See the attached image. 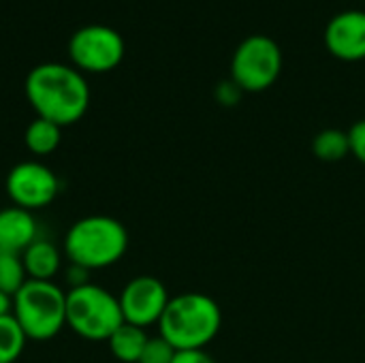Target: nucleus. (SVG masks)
Masks as SVG:
<instances>
[{
    "mask_svg": "<svg viewBox=\"0 0 365 363\" xmlns=\"http://www.w3.org/2000/svg\"><path fill=\"white\" fill-rule=\"evenodd\" d=\"M26 98L36 118L58 126L79 122L90 107V86L83 75L60 62H43L34 66L24 83Z\"/></svg>",
    "mask_w": 365,
    "mask_h": 363,
    "instance_id": "obj_1",
    "label": "nucleus"
},
{
    "mask_svg": "<svg viewBox=\"0 0 365 363\" xmlns=\"http://www.w3.org/2000/svg\"><path fill=\"white\" fill-rule=\"evenodd\" d=\"M62 250L68 263L81 265L90 272L107 270L120 263L126 255L128 231L118 218L90 214L68 227Z\"/></svg>",
    "mask_w": 365,
    "mask_h": 363,
    "instance_id": "obj_2",
    "label": "nucleus"
},
{
    "mask_svg": "<svg viewBox=\"0 0 365 363\" xmlns=\"http://www.w3.org/2000/svg\"><path fill=\"white\" fill-rule=\"evenodd\" d=\"M222 315L218 304L205 293H182L171 297L158 329L175 351L205 349L220 332Z\"/></svg>",
    "mask_w": 365,
    "mask_h": 363,
    "instance_id": "obj_3",
    "label": "nucleus"
},
{
    "mask_svg": "<svg viewBox=\"0 0 365 363\" xmlns=\"http://www.w3.org/2000/svg\"><path fill=\"white\" fill-rule=\"evenodd\" d=\"M13 317L28 340H51L66 327V291L56 280H28L13 297Z\"/></svg>",
    "mask_w": 365,
    "mask_h": 363,
    "instance_id": "obj_4",
    "label": "nucleus"
},
{
    "mask_svg": "<svg viewBox=\"0 0 365 363\" xmlns=\"http://www.w3.org/2000/svg\"><path fill=\"white\" fill-rule=\"evenodd\" d=\"M124 323L118 295L88 282L66 291V327L88 342H107Z\"/></svg>",
    "mask_w": 365,
    "mask_h": 363,
    "instance_id": "obj_5",
    "label": "nucleus"
},
{
    "mask_svg": "<svg viewBox=\"0 0 365 363\" xmlns=\"http://www.w3.org/2000/svg\"><path fill=\"white\" fill-rule=\"evenodd\" d=\"M282 71L280 45L263 34L244 39L231 60V79L244 92H263L276 83Z\"/></svg>",
    "mask_w": 365,
    "mask_h": 363,
    "instance_id": "obj_6",
    "label": "nucleus"
},
{
    "mask_svg": "<svg viewBox=\"0 0 365 363\" xmlns=\"http://www.w3.org/2000/svg\"><path fill=\"white\" fill-rule=\"evenodd\" d=\"M68 56L77 71L86 73H107L113 71L124 58V39L118 30L90 24L79 30L68 41Z\"/></svg>",
    "mask_w": 365,
    "mask_h": 363,
    "instance_id": "obj_7",
    "label": "nucleus"
},
{
    "mask_svg": "<svg viewBox=\"0 0 365 363\" xmlns=\"http://www.w3.org/2000/svg\"><path fill=\"white\" fill-rule=\"evenodd\" d=\"M4 190L13 205L28 212H38L56 201L60 193V178L45 163L21 160L9 169Z\"/></svg>",
    "mask_w": 365,
    "mask_h": 363,
    "instance_id": "obj_8",
    "label": "nucleus"
},
{
    "mask_svg": "<svg viewBox=\"0 0 365 363\" xmlns=\"http://www.w3.org/2000/svg\"><path fill=\"white\" fill-rule=\"evenodd\" d=\"M169 300L171 297L167 293V287L154 276H135L118 295L124 323L143 329L150 325H158Z\"/></svg>",
    "mask_w": 365,
    "mask_h": 363,
    "instance_id": "obj_9",
    "label": "nucleus"
},
{
    "mask_svg": "<svg viewBox=\"0 0 365 363\" xmlns=\"http://www.w3.org/2000/svg\"><path fill=\"white\" fill-rule=\"evenodd\" d=\"M325 47L344 62L365 60V11H342L325 28Z\"/></svg>",
    "mask_w": 365,
    "mask_h": 363,
    "instance_id": "obj_10",
    "label": "nucleus"
},
{
    "mask_svg": "<svg viewBox=\"0 0 365 363\" xmlns=\"http://www.w3.org/2000/svg\"><path fill=\"white\" fill-rule=\"evenodd\" d=\"M38 237L34 212L21 210L17 205L0 210V250L21 255Z\"/></svg>",
    "mask_w": 365,
    "mask_h": 363,
    "instance_id": "obj_11",
    "label": "nucleus"
},
{
    "mask_svg": "<svg viewBox=\"0 0 365 363\" xmlns=\"http://www.w3.org/2000/svg\"><path fill=\"white\" fill-rule=\"evenodd\" d=\"M21 261L28 274V280H56V276L62 272V252L60 248L49 242L38 237L32 242L24 252Z\"/></svg>",
    "mask_w": 365,
    "mask_h": 363,
    "instance_id": "obj_12",
    "label": "nucleus"
},
{
    "mask_svg": "<svg viewBox=\"0 0 365 363\" xmlns=\"http://www.w3.org/2000/svg\"><path fill=\"white\" fill-rule=\"evenodd\" d=\"M150 336L143 327L130 325V323H122L111 338L107 340V347L111 351V355L122 363H139V357L148 344Z\"/></svg>",
    "mask_w": 365,
    "mask_h": 363,
    "instance_id": "obj_13",
    "label": "nucleus"
},
{
    "mask_svg": "<svg viewBox=\"0 0 365 363\" xmlns=\"http://www.w3.org/2000/svg\"><path fill=\"white\" fill-rule=\"evenodd\" d=\"M62 141V126L43 120V118H34L24 133V143L28 148L30 154L34 156H49L58 150Z\"/></svg>",
    "mask_w": 365,
    "mask_h": 363,
    "instance_id": "obj_14",
    "label": "nucleus"
},
{
    "mask_svg": "<svg viewBox=\"0 0 365 363\" xmlns=\"http://www.w3.org/2000/svg\"><path fill=\"white\" fill-rule=\"evenodd\" d=\"M312 152L323 163H338L351 154L349 133L340 128H325L312 141Z\"/></svg>",
    "mask_w": 365,
    "mask_h": 363,
    "instance_id": "obj_15",
    "label": "nucleus"
},
{
    "mask_svg": "<svg viewBox=\"0 0 365 363\" xmlns=\"http://www.w3.org/2000/svg\"><path fill=\"white\" fill-rule=\"evenodd\" d=\"M28 336L24 334L21 325L15 321L13 315L0 317V363H15L24 349H26Z\"/></svg>",
    "mask_w": 365,
    "mask_h": 363,
    "instance_id": "obj_16",
    "label": "nucleus"
},
{
    "mask_svg": "<svg viewBox=\"0 0 365 363\" xmlns=\"http://www.w3.org/2000/svg\"><path fill=\"white\" fill-rule=\"evenodd\" d=\"M28 282V274L21 255L0 250V291L15 297V293Z\"/></svg>",
    "mask_w": 365,
    "mask_h": 363,
    "instance_id": "obj_17",
    "label": "nucleus"
},
{
    "mask_svg": "<svg viewBox=\"0 0 365 363\" xmlns=\"http://www.w3.org/2000/svg\"><path fill=\"white\" fill-rule=\"evenodd\" d=\"M175 349L163 338V336H154L148 340L141 357H139V363H171L173 357H175Z\"/></svg>",
    "mask_w": 365,
    "mask_h": 363,
    "instance_id": "obj_18",
    "label": "nucleus"
},
{
    "mask_svg": "<svg viewBox=\"0 0 365 363\" xmlns=\"http://www.w3.org/2000/svg\"><path fill=\"white\" fill-rule=\"evenodd\" d=\"M349 141H351V154L365 165V120H359L351 126L349 131Z\"/></svg>",
    "mask_w": 365,
    "mask_h": 363,
    "instance_id": "obj_19",
    "label": "nucleus"
},
{
    "mask_svg": "<svg viewBox=\"0 0 365 363\" xmlns=\"http://www.w3.org/2000/svg\"><path fill=\"white\" fill-rule=\"evenodd\" d=\"M90 270H86V267H81V265H75V263H68V267H66V272H64V280H66V285H68V289H77V287H83V285H88V282H92L90 280ZM66 289V291H68Z\"/></svg>",
    "mask_w": 365,
    "mask_h": 363,
    "instance_id": "obj_20",
    "label": "nucleus"
},
{
    "mask_svg": "<svg viewBox=\"0 0 365 363\" xmlns=\"http://www.w3.org/2000/svg\"><path fill=\"white\" fill-rule=\"evenodd\" d=\"M242 88L231 79V81H222V83H218V88H216V98L222 103V105H235L240 98H242Z\"/></svg>",
    "mask_w": 365,
    "mask_h": 363,
    "instance_id": "obj_21",
    "label": "nucleus"
},
{
    "mask_svg": "<svg viewBox=\"0 0 365 363\" xmlns=\"http://www.w3.org/2000/svg\"><path fill=\"white\" fill-rule=\"evenodd\" d=\"M171 363H216L205 349H195V351H178Z\"/></svg>",
    "mask_w": 365,
    "mask_h": 363,
    "instance_id": "obj_22",
    "label": "nucleus"
},
{
    "mask_svg": "<svg viewBox=\"0 0 365 363\" xmlns=\"http://www.w3.org/2000/svg\"><path fill=\"white\" fill-rule=\"evenodd\" d=\"M13 315V295L0 291V317H9Z\"/></svg>",
    "mask_w": 365,
    "mask_h": 363,
    "instance_id": "obj_23",
    "label": "nucleus"
}]
</instances>
